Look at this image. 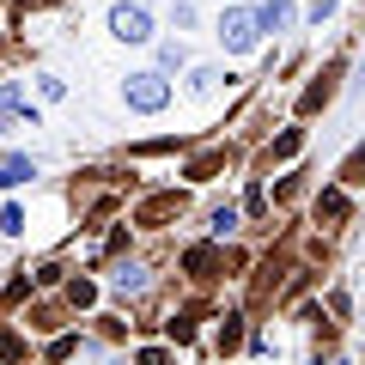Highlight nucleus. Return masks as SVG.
I'll use <instances>...</instances> for the list:
<instances>
[{"instance_id":"obj_1","label":"nucleus","mask_w":365,"mask_h":365,"mask_svg":"<svg viewBox=\"0 0 365 365\" xmlns=\"http://www.w3.org/2000/svg\"><path fill=\"white\" fill-rule=\"evenodd\" d=\"M122 104L140 110V116H158V110L170 104V79L158 73V67H146V73H128V79H122Z\"/></svg>"},{"instance_id":"obj_2","label":"nucleus","mask_w":365,"mask_h":365,"mask_svg":"<svg viewBox=\"0 0 365 365\" xmlns=\"http://www.w3.org/2000/svg\"><path fill=\"white\" fill-rule=\"evenodd\" d=\"M220 43H225V55H250L262 43V13L256 6H225L220 13Z\"/></svg>"},{"instance_id":"obj_3","label":"nucleus","mask_w":365,"mask_h":365,"mask_svg":"<svg viewBox=\"0 0 365 365\" xmlns=\"http://www.w3.org/2000/svg\"><path fill=\"white\" fill-rule=\"evenodd\" d=\"M110 31H116L122 43H153V19H146L140 0H122V6H110Z\"/></svg>"},{"instance_id":"obj_4","label":"nucleus","mask_w":365,"mask_h":365,"mask_svg":"<svg viewBox=\"0 0 365 365\" xmlns=\"http://www.w3.org/2000/svg\"><path fill=\"white\" fill-rule=\"evenodd\" d=\"M256 13H262V31H274V37L299 25V6H292V0H262Z\"/></svg>"},{"instance_id":"obj_5","label":"nucleus","mask_w":365,"mask_h":365,"mask_svg":"<svg viewBox=\"0 0 365 365\" xmlns=\"http://www.w3.org/2000/svg\"><path fill=\"white\" fill-rule=\"evenodd\" d=\"M110 287H116L122 299H140V292H146V268H140V262H122V268H116V280H110Z\"/></svg>"},{"instance_id":"obj_6","label":"nucleus","mask_w":365,"mask_h":365,"mask_svg":"<svg viewBox=\"0 0 365 365\" xmlns=\"http://www.w3.org/2000/svg\"><path fill=\"white\" fill-rule=\"evenodd\" d=\"M25 177H37V165H31L25 153H6V158H0V189H13V182H25Z\"/></svg>"},{"instance_id":"obj_7","label":"nucleus","mask_w":365,"mask_h":365,"mask_svg":"<svg viewBox=\"0 0 365 365\" xmlns=\"http://www.w3.org/2000/svg\"><path fill=\"white\" fill-rule=\"evenodd\" d=\"M182 61H189V49H182L177 37H165V43H158V73H177Z\"/></svg>"},{"instance_id":"obj_8","label":"nucleus","mask_w":365,"mask_h":365,"mask_svg":"<svg viewBox=\"0 0 365 365\" xmlns=\"http://www.w3.org/2000/svg\"><path fill=\"white\" fill-rule=\"evenodd\" d=\"M207 225H213V237H232V232H237V207H232V201H220Z\"/></svg>"},{"instance_id":"obj_9","label":"nucleus","mask_w":365,"mask_h":365,"mask_svg":"<svg viewBox=\"0 0 365 365\" xmlns=\"http://www.w3.org/2000/svg\"><path fill=\"white\" fill-rule=\"evenodd\" d=\"M317 213H323V220H347V195H341V189H323Z\"/></svg>"},{"instance_id":"obj_10","label":"nucleus","mask_w":365,"mask_h":365,"mask_svg":"<svg viewBox=\"0 0 365 365\" xmlns=\"http://www.w3.org/2000/svg\"><path fill=\"white\" fill-rule=\"evenodd\" d=\"M189 86H195V91H213V86H220V67H195V73H189Z\"/></svg>"},{"instance_id":"obj_11","label":"nucleus","mask_w":365,"mask_h":365,"mask_svg":"<svg viewBox=\"0 0 365 365\" xmlns=\"http://www.w3.org/2000/svg\"><path fill=\"white\" fill-rule=\"evenodd\" d=\"M0 232H13V237H19V232H25V213L6 207V213H0Z\"/></svg>"},{"instance_id":"obj_12","label":"nucleus","mask_w":365,"mask_h":365,"mask_svg":"<svg viewBox=\"0 0 365 365\" xmlns=\"http://www.w3.org/2000/svg\"><path fill=\"white\" fill-rule=\"evenodd\" d=\"M67 299H73V304H91L98 292H91V280H73V287H67Z\"/></svg>"},{"instance_id":"obj_13","label":"nucleus","mask_w":365,"mask_h":365,"mask_svg":"<svg viewBox=\"0 0 365 365\" xmlns=\"http://www.w3.org/2000/svg\"><path fill=\"white\" fill-rule=\"evenodd\" d=\"M317 365H341V359H317Z\"/></svg>"},{"instance_id":"obj_14","label":"nucleus","mask_w":365,"mask_h":365,"mask_svg":"<svg viewBox=\"0 0 365 365\" xmlns=\"http://www.w3.org/2000/svg\"><path fill=\"white\" fill-rule=\"evenodd\" d=\"M140 6H146V0H140Z\"/></svg>"}]
</instances>
